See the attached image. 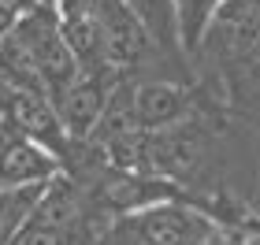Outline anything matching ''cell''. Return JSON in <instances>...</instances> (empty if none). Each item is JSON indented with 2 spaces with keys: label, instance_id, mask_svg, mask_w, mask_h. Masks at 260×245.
I'll list each match as a JSON object with an SVG mask.
<instances>
[{
  "label": "cell",
  "instance_id": "cell-1",
  "mask_svg": "<svg viewBox=\"0 0 260 245\" xmlns=\"http://www.w3.org/2000/svg\"><path fill=\"white\" fill-rule=\"evenodd\" d=\"M112 227L130 245H227L231 238V223L197 193L112 219Z\"/></svg>",
  "mask_w": 260,
  "mask_h": 245
},
{
  "label": "cell",
  "instance_id": "cell-2",
  "mask_svg": "<svg viewBox=\"0 0 260 245\" xmlns=\"http://www.w3.org/2000/svg\"><path fill=\"white\" fill-rule=\"evenodd\" d=\"M11 41L19 45V52L26 56L38 86L56 97L63 93L71 82L82 75V63L78 56L71 52V45L63 38V26H60V11H56V0H45L34 11L19 15L15 30H11Z\"/></svg>",
  "mask_w": 260,
  "mask_h": 245
},
{
  "label": "cell",
  "instance_id": "cell-3",
  "mask_svg": "<svg viewBox=\"0 0 260 245\" xmlns=\"http://www.w3.org/2000/svg\"><path fill=\"white\" fill-rule=\"evenodd\" d=\"M208 160H212V137L197 119L182 123V126H171V130H160V134H149L152 174L175 182L179 190H186L197 174H205Z\"/></svg>",
  "mask_w": 260,
  "mask_h": 245
},
{
  "label": "cell",
  "instance_id": "cell-4",
  "mask_svg": "<svg viewBox=\"0 0 260 245\" xmlns=\"http://www.w3.org/2000/svg\"><path fill=\"white\" fill-rule=\"evenodd\" d=\"M123 82V75L115 71H101V75H89L82 71L63 93H56L52 104H56V115L63 123V134L71 145H86L93 130L101 126L104 119V108L112 100V89Z\"/></svg>",
  "mask_w": 260,
  "mask_h": 245
},
{
  "label": "cell",
  "instance_id": "cell-5",
  "mask_svg": "<svg viewBox=\"0 0 260 245\" xmlns=\"http://www.w3.org/2000/svg\"><path fill=\"white\" fill-rule=\"evenodd\" d=\"M63 174V160L34 137L0 123V190H38Z\"/></svg>",
  "mask_w": 260,
  "mask_h": 245
},
{
  "label": "cell",
  "instance_id": "cell-6",
  "mask_svg": "<svg viewBox=\"0 0 260 245\" xmlns=\"http://www.w3.org/2000/svg\"><path fill=\"white\" fill-rule=\"evenodd\" d=\"M134 119L138 130L160 134L171 126L197 119V93L175 78H145L134 82Z\"/></svg>",
  "mask_w": 260,
  "mask_h": 245
},
{
  "label": "cell",
  "instance_id": "cell-7",
  "mask_svg": "<svg viewBox=\"0 0 260 245\" xmlns=\"http://www.w3.org/2000/svg\"><path fill=\"white\" fill-rule=\"evenodd\" d=\"M175 4V22H179V41L186 56H197L205 49L212 26L219 22L223 8L231 0H171Z\"/></svg>",
  "mask_w": 260,
  "mask_h": 245
},
{
  "label": "cell",
  "instance_id": "cell-8",
  "mask_svg": "<svg viewBox=\"0 0 260 245\" xmlns=\"http://www.w3.org/2000/svg\"><path fill=\"white\" fill-rule=\"evenodd\" d=\"M123 4L138 15V22L145 26V33L156 41V49L164 56H175L182 60V41H179V22H175V4L171 0H123Z\"/></svg>",
  "mask_w": 260,
  "mask_h": 245
},
{
  "label": "cell",
  "instance_id": "cell-9",
  "mask_svg": "<svg viewBox=\"0 0 260 245\" xmlns=\"http://www.w3.org/2000/svg\"><path fill=\"white\" fill-rule=\"evenodd\" d=\"M15 22H19V15L11 8H4L0 4V49H4V41L11 38V30H15Z\"/></svg>",
  "mask_w": 260,
  "mask_h": 245
},
{
  "label": "cell",
  "instance_id": "cell-10",
  "mask_svg": "<svg viewBox=\"0 0 260 245\" xmlns=\"http://www.w3.org/2000/svg\"><path fill=\"white\" fill-rule=\"evenodd\" d=\"M4 8H11L15 15H26V11H34L38 4H45V0H0Z\"/></svg>",
  "mask_w": 260,
  "mask_h": 245
},
{
  "label": "cell",
  "instance_id": "cell-11",
  "mask_svg": "<svg viewBox=\"0 0 260 245\" xmlns=\"http://www.w3.org/2000/svg\"><path fill=\"white\" fill-rule=\"evenodd\" d=\"M227 245H249V234H245L242 227H231V238H227Z\"/></svg>",
  "mask_w": 260,
  "mask_h": 245
},
{
  "label": "cell",
  "instance_id": "cell-12",
  "mask_svg": "<svg viewBox=\"0 0 260 245\" xmlns=\"http://www.w3.org/2000/svg\"><path fill=\"white\" fill-rule=\"evenodd\" d=\"M245 8H253V11H260V0H242Z\"/></svg>",
  "mask_w": 260,
  "mask_h": 245
}]
</instances>
